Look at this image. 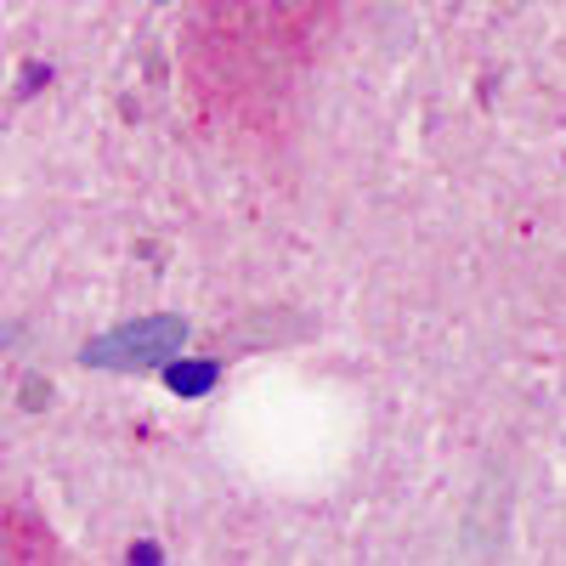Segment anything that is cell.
Segmentation results:
<instances>
[{
  "label": "cell",
  "instance_id": "obj_1",
  "mask_svg": "<svg viewBox=\"0 0 566 566\" xmlns=\"http://www.w3.org/2000/svg\"><path fill=\"white\" fill-rule=\"evenodd\" d=\"M165 380H170L176 397H205L216 386V363H170Z\"/></svg>",
  "mask_w": 566,
  "mask_h": 566
}]
</instances>
